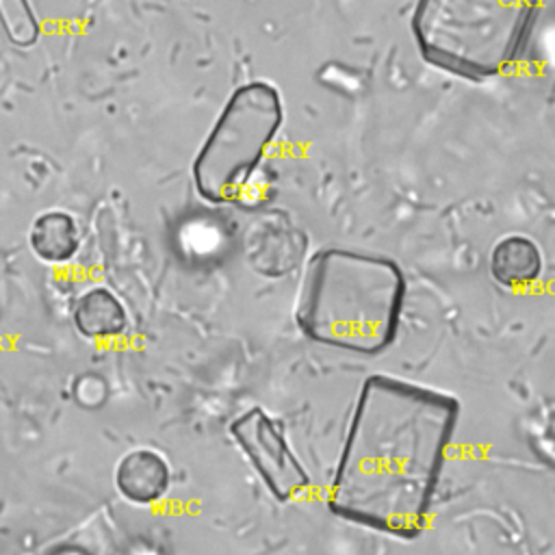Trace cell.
<instances>
[{"instance_id":"10","label":"cell","mask_w":555,"mask_h":555,"mask_svg":"<svg viewBox=\"0 0 555 555\" xmlns=\"http://www.w3.org/2000/svg\"><path fill=\"white\" fill-rule=\"evenodd\" d=\"M0 24L11 43L28 48L39 39V24L28 0H0Z\"/></svg>"},{"instance_id":"4","label":"cell","mask_w":555,"mask_h":555,"mask_svg":"<svg viewBox=\"0 0 555 555\" xmlns=\"http://www.w3.org/2000/svg\"><path fill=\"white\" fill-rule=\"evenodd\" d=\"M284 124L273 85L256 80L225 102L193 163L197 193L210 204H241Z\"/></svg>"},{"instance_id":"2","label":"cell","mask_w":555,"mask_h":555,"mask_svg":"<svg viewBox=\"0 0 555 555\" xmlns=\"http://www.w3.org/2000/svg\"><path fill=\"white\" fill-rule=\"evenodd\" d=\"M403 301L405 278L395 260L330 247L308 262L297 325L319 345L373 356L395 340Z\"/></svg>"},{"instance_id":"12","label":"cell","mask_w":555,"mask_h":555,"mask_svg":"<svg viewBox=\"0 0 555 555\" xmlns=\"http://www.w3.org/2000/svg\"><path fill=\"white\" fill-rule=\"evenodd\" d=\"M50 555H91V553H89V551H85L82 546L67 544V546H59V548H54Z\"/></svg>"},{"instance_id":"8","label":"cell","mask_w":555,"mask_h":555,"mask_svg":"<svg viewBox=\"0 0 555 555\" xmlns=\"http://www.w3.org/2000/svg\"><path fill=\"white\" fill-rule=\"evenodd\" d=\"M74 325L85 338L106 340L119 336L128 325L124 304L104 286L89 288L74 308Z\"/></svg>"},{"instance_id":"6","label":"cell","mask_w":555,"mask_h":555,"mask_svg":"<svg viewBox=\"0 0 555 555\" xmlns=\"http://www.w3.org/2000/svg\"><path fill=\"white\" fill-rule=\"evenodd\" d=\"M171 483L167 460L147 447L128 451L115 466V486L119 494L134 505H152L160 501Z\"/></svg>"},{"instance_id":"5","label":"cell","mask_w":555,"mask_h":555,"mask_svg":"<svg viewBox=\"0 0 555 555\" xmlns=\"http://www.w3.org/2000/svg\"><path fill=\"white\" fill-rule=\"evenodd\" d=\"M230 434L278 501L288 503L306 494L310 475L271 414L262 408H251L230 423Z\"/></svg>"},{"instance_id":"7","label":"cell","mask_w":555,"mask_h":555,"mask_svg":"<svg viewBox=\"0 0 555 555\" xmlns=\"http://www.w3.org/2000/svg\"><path fill=\"white\" fill-rule=\"evenodd\" d=\"M490 273L505 288L529 286L542 273V254L531 238L509 234L492 247Z\"/></svg>"},{"instance_id":"11","label":"cell","mask_w":555,"mask_h":555,"mask_svg":"<svg viewBox=\"0 0 555 555\" xmlns=\"http://www.w3.org/2000/svg\"><path fill=\"white\" fill-rule=\"evenodd\" d=\"M76 384L87 388L85 392H76V399H78L80 405L95 408V405H100L106 399V384L102 382V377H98V375H82Z\"/></svg>"},{"instance_id":"9","label":"cell","mask_w":555,"mask_h":555,"mask_svg":"<svg viewBox=\"0 0 555 555\" xmlns=\"http://www.w3.org/2000/svg\"><path fill=\"white\" fill-rule=\"evenodd\" d=\"M30 249L37 258L50 264L72 260L80 247L76 221L63 210H50L35 219L28 234Z\"/></svg>"},{"instance_id":"3","label":"cell","mask_w":555,"mask_h":555,"mask_svg":"<svg viewBox=\"0 0 555 555\" xmlns=\"http://www.w3.org/2000/svg\"><path fill=\"white\" fill-rule=\"evenodd\" d=\"M544 0H418L416 48L429 65L483 82L505 74L525 52Z\"/></svg>"},{"instance_id":"1","label":"cell","mask_w":555,"mask_h":555,"mask_svg":"<svg viewBox=\"0 0 555 555\" xmlns=\"http://www.w3.org/2000/svg\"><path fill=\"white\" fill-rule=\"evenodd\" d=\"M460 403L388 375L364 379L336 473L330 509L356 525L416 538L431 509Z\"/></svg>"}]
</instances>
